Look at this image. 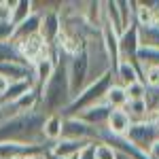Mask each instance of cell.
I'll return each instance as SVG.
<instances>
[{"mask_svg": "<svg viewBox=\"0 0 159 159\" xmlns=\"http://www.w3.org/2000/svg\"><path fill=\"white\" fill-rule=\"evenodd\" d=\"M45 115L40 110L19 112L0 119V142H19L28 147H49L43 138Z\"/></svg>", "mask_w": 159, "mask_h": 159, "instance_id": "obj_1", "label": "cell"}, {"mask_svg": "<svg viewBox=\"0 0 159 159\" xmlns=\"http://www.w3.org/2000/svg\"><path fill=\"white\" fill-rule=\"evenodd\" d=\"M51 57L55 61V72L49 79V83L40 89V102L38 110L47 117V115H61L64 108L70 104L72 93H70V83H68V74H66V61L68 55H64L57 47H53Z\"/></svg>", "mask_w": 159, "mask_h": 159, "instance_id": "obj_2", "label": "cell"}, {"mask_svg": "<svg viewBox=\"0 0 159 159\" xmlns=\"http://www.w3.org/2000/svg\"><path fill=\"white\" fill-rule=\"evenodd\" d=\"M112 83H115L112 72H106L104 76H100V79H96V81H91V83H87V85L70 100V104L64 108L61 117H79L83 110L91 108L93 104L102 102Z\"/></svg>", "mask_w": 159, "mask_h": 159, "instance_id": "obj_3", "label": "cell"}, {"mask_svg": "<svg viewBox=\"0 0 159 159\" xmlns=\"http://www.w3.org/2000/svg\"><path fill=\"white\" fill-rule=\"evenodd\" d=\"M125 138H127L134 147H138L140 151L147 153L148 148L159 140V121H157V117H155V112L151 110L144 121H134L129 125Z\"/></svg>", "mask_w": 159, "mask_h": 159, "instance_id": "obj_4", "label": "cell"}, {"mask_svg": "<svg viewBox=\"0 0 159 159\" xmlns=\"http://www.w3.org/2000/svg\"><path fill=\"white\" fill-rule=\"evenodd\" d=\"M85 51H87V60H89V83L104 76L106 72H110V60L106 55L104 45H102L100 32L85 38Z\"/></svg>", "mask_w": 159, "mask_h": 159, "instance_id": "obj_5", "label": "cell"}, {"mask_svg": "<svg viewBox=\"0 0 159 159\" xmlns=\"http://www.w3.org/2000/svg\"><path fill=\"white\" fill-rule=\"evenodd\" d=\"M66 74H68V83H70V93L72 98L89 83V60H87L85 47L68 57L66 61Z\"/></svg>", "mask_w": 159, "mask_h": 159, "instance_id": "obj_6", "label": "cell"}, {"mask_svg": "<svg viewBox=\"0 0 159 159\" xmlns=\"http://www.w3.org/2000/svg\"><path fill=\"white\" fill-rule=\"evenodd\" d=\"M100 129L87 125L81 117H64L61 125V138H70V140H83V142H98Z\"/></svg>", "mask_w": 159, "mask_h": 159, "instance_id": "obj_7", "label": "cell"}, {"mask_svg": "<svg viewBox=\"0 0 159 159\" xmlns=\"http://www.w3.org/2000/svg\"><path fill=\"white\" fill-rule=\"evenodd\" d=\"M61 30H64V24H61L60 11H47L40 15V30H38V34L43 36V40L49 47H53L57 43Z\"/></svg>", "mask_w": 159, "mask_h": 159, "instance_id": "obj_8", "label": "cell"}, {"mask_svg": "<svg viewBox=\"0 0 159 159\" xmlns=\"http://www.w3.org/2000/svg\"><path fill=\"white\" fill-rule=\"evenodd\" d=\"M138 49H140V30L134 24L119 34V53H121V60L136 64Z\"/></svg>", "mask_w": 159, "mask_h": 159, "instance_id": "obj_9", "label": "cell"}, {"mask_svg": "<svg viewBox=\"0 0 159 159\" xmlns=\"http://www.w3.org/2000/svg\"><path fill=\"white\" fill-rule=\"evenodd\" d=\"M100 38H102V45H104L106 55H108V60H110V72H112L115 66L121 61V53H119V34H117L108 24H104L102 30H100Z\"/></svg>", "mask_w": 159, "mask_h": 159, "instance_id": "obj_10", "label": "cell"}, {"mask_svg": "<svg viewBox=\"0 0 159 159\" xmlns=\"http://www.w3.org/2000/svg\"><path fill=\"white\" fill-rule=\"evenodd\" d=\"M89 144H93V142H83V140H70V138H60L55 144H51L49 151L55 155V157L60 159H70L74 155H79L81 151Z\"/></svg>", "mask_w": 159, "mask_h": 159, "instance_id": "obj_11", "label": "cell"}, {"mask_svg": "<svg viewBox=\"0 0 159 159\" xmlns=\"http://www.w3.org/2000/svg\"><path fill=\"white\" fill-rule=\"evenodd\" d=\"M108 115H110L108 104H104V100H102V102H98V104H93L91 108L83 110L79 117H81L87 125H91V127H96V129H102V127H106Z\"/></svg>", "mask_w": 159, "mask_h": 159, "instance_id": "obj_12", "label": "cell"}, {"mask_svg": "<svg viewBox=\"0 0 159 159\" xmlns=\"http://www.w3.org/2000/svg\"><path fill=\"white\" fill-rule=\"evenodd\" d=\"M55 72V61L53 57H45V60H38L36 64H32V79H34V87L40 93V89L49 83V79Z\"/></svg>", "mask_w": 159, "mask_h": 159, "instance_id": "obj_13", "label": "cell"}, {"mask_svg": "<svg viewBox=\"0 0 159 159\" xmlns=\"http://www.w3.org/2000/svg\"><path fill=\"white\" fill-rule=\"evenodd\" d=\"M112 79H115L117 85L127 87V85H132V83H136V81H140V70H138L136 64L121 60L115 66V70H112Z\"/></svg>", "mask_w": 159, "mask_h": 159, "instance_id": "obj_14", "label": "cell"}, {"mask_svg": "<svg viewBox=\"0 0 159 159\" xmlns=\"http://www.w3.org/2000/svg\"><path fill=\"white\" fill-rule=\"evenodd\" d=\"M0 76H4L9 83L25 81V79H32V66L24 61H7V64H0Z\"/></svg>", "mask_w": 159, "mask_h": 159, "instance_id": "obj_15", "label": "cell"}, {"mask_svg": "<svg viewBox=\"0 0 159 159\" xmlns=\"http://www.w3.org/2000/svg\"><path fill=\"white\" fill-rule=\"evenodd\" d=\"M30 89H34V79H25V81H17V83H9L7 91L0 96V106H11L24 93H28Z\"/></svg>", "mask_w": 159, "mask_h": 159, "instance_id": "obj_16", "label": "cell"}, {"mask_svg": "<svg viewBox=\"0 0 159 159\" xmlns=\"http://www.w3.org/2000/svg\"><path fill=\"white\" fill-rule=\"evenodd\" d=\"M132 119L125 110H110L108 121H106V132H110L112 136H125L129 125H132Z\"/></svg>", "mask_w": 159, "mask_h": 159, "instance_id": "obj_17", "label": "cell"}, {"mask_svg": "<svg viewBox=\"0 0 159 159\" xmlns=\"http://www.w3.org/2000/svg\"><path fill=\"white\" fill-rule=\"evenodd\" d=\"M61 125H64V117L61 115H47L45 117V123H43V138L47 144H55L61 138Z\"/></svg>", "mask_w": 159, "mask_h": 159, "instance_id": "obj_18", "label": "cell"}, {"mask_svg": "<svg viewBox=\"0 0 159 159\" xmlns=\"http://www.w3.org/2000/svg\"><path fill=\"white\" fill-rule=\"evenodd\" d=\"M40 30V15L32 11V15L24 19L19 25H15V34H13V40H21V38H28V36H34L38 34Z\"/></svg>", "mask_w": 159, "mask_h": 159, "instance_id": "obj_19", "label": "cell"}, {"mask_svg": "<svg viewBox=\"0 0 159 159\" xmlns=\"http://www.w3.org/2000/svg\"><path fill=\"white\" fill-rule=\"evenodd\" d=\"M104 104H108L110 110H123V108H125V104H127V93H125V87L112 83V85H110V89L106 91V96H104Z\"/></svg>", "mask_w": 159, "mask_h": 159, "instance_id": "obj_20", "label": "cell"}, {"mask_svg": "<svg viewBox=\"0 0 159 159\" xmlns=\"http://www.w3.org/2000/svg\"><path fill=\"white\" fill-rule=\"evenodd\" d=\"M134 24L144 30V28H151L155 25V17H153V9L148 2H136V9H134Z\"/></svg>", "mask_w": 159, "mask_h": 159, "instance_id": "obj_21", "label": "cell"}, {"mask_svg": "<svg viewBox=\"0 0 159 159\" xmlns=\"http://www.w3.org/2000/svg\"><path fill=\"white\" fill-rule=\"evenodd\" d=\"M123 110L129 115L132 121H144L148 117V112H151V106H148L147 100H129Z\"/></svg>", "mask_w": 159, "mask_h": 159, "instance_id": "obj_22", "label": "cell"}, {"mask_svg": "<svg viewBox=\"0 0 159 159\" xmlns=\"http://www.w3.org/2000/svg\"><path fill=\"white\" fill-rule=\"evenodd\" d=\"M104 24H108L117 34L123 32L121 17H119V9H117V0H108L104 2Z\"/></svg>", "mask_w": 159, "mask_h": 159, "instance_id": "obj_23", "label": "cell"}, {"mask_svg": "<svg viewBox=\"0 0 159 159\" xmlns=\"http://www.w3.org/2000/svg\"><path fill=\"white\" fill-rule=\"evenodd\" d=\"M136 66L138 70L144 66H159V49L155 47H140L136 55Z\"/></svg>", "mask_w": 159, "mask_h": 159, "instance_id": "obj_24", "label": "cell"}, {"mask_svg": "<svg viewBox=\"0 0 159 159\" xmlns=\"http://www.w3.org/2000/svg\"><path fill=\"white\" fill-rule=\"evenodd\" d=\"M32 15V0H15L13 4V15H11V24L19 25L24 19H28Z\"/></svg>", "mask_w": 159, "mask_h": 159, "instance_id": "obj_25", "label": "cell"}, {"mask_svg": "<svg viewBox=\"0 0 159 159\" xmlns=\"http://www.w3.org/2000/svg\"><path fill=\"white\" fill-rule=\"evenodd\" d=\"M119 9V17H121L123 30H127L129 25H134V9H136V0H119L117 2Z\"/></svg>", "mask_w": 159, "mask_h": 159, "instance_id": "obj_26", "label": "cell"}, {"mask_svg": "<svg viewBox=\"0 0 159 159\" xmlns=\"http://www.w3.org/2000/svg\"><path fill=\"white\" fill-rule=\"evenodd\" d=\"M140 81L147 85L148 91L159 89V66H144L140 68Z\"/></svg>", "mask_w": 159, "mask_h": 159, "instance_id": "obj_27", "label": "cell"}, {"mask_svg": "<svg viewBox=\"0 0 159 159\" xmlns=\"http://www.w3.org/2000/svg\"><path fill=\"white\" fill-rule=\"evenodd\" d=\"M7 61H24L21 57H19V51H17V47H15L13 40L0 43V64H7Z\"/></svg>", "mask_w": 159, "mask_h": 159, "instance_id": "obj_28", "label": "cell"}, {"mask_svg": "<svg viewBox=\"0 0 159 159\" xmlns=\"http://www.w3.org/2000/svg\"><path fill=\"white\" fill-rule=\"evenodd\" d=\"M125 93H127V102H129V100H147L148 89L142 81H136V83L125 87Z\"/></svg>", "mask_w": 159, "mask_h": 159, "instance_id": "obj_29", "label": "cell"}, {"mask_svg": "<svg viewBox=\"0 0 159 159\" xmlns=\"http://www.w3.org/2000/svg\"><path fill=\"white\" fill-rule=\"evenodd\" d=\"M93 157L96 159H117V151L104 142H93Z\"/></svg>", "mask_w": 159, "mask_h": 159, "instance_id": "obj_30", "label": "cell"}, {"mask_svg": "<svg viewBox=\"0 0 159 159\" xmlns=\"http://www.w3.org/2000/svg\"><path fill=\"white\" fill-rule=\"evenodd\" d=\"M13 34H15V25L11 21H0V43L13 40Z\"/></svg>", "mask_w": 159, "mask_h": 159, "instance_id": "obj_31", "label": "cell"}, {"mask_svg": "<svg viewBox=\"0 0 159 159\" xmlns=\"http://www.w3.org/2000/svg\"><path fill=\"white\" fill-rule=\"evenodd\" d=\"M15 0H0V21H11Z\"/></svg>", "mask_w": 159, "mask_h": 159, "instance_id": "obj_32", "label": "cell"}, {"mask_svg": "<svg viewBox=\"0 0 159 159\" xmlns=\"http://www.w3.org/2000/svg\"><path fill=\"white\" fill-rule=\"evenodd\" d=\"M79 159H96V157H93V144H89V147L83 148L81 155H79Z\"/></svg>", "mask_w": 159, "mask_h": 159, "instance_id": "obj_33", "label": "cell"}, {"mask_svg": "<svg viewBox=\"0 0 159 159\" xmlns=\"http://www.w3.org/2000/svg\"><path fill=\"white\" fill-rule=\"evenodd\" d=\"M147 155H148V159H159V140L147 151Z\"/></svg>", "mask_w": 159, "mask_h": 159, "instance_id": "obj_34", "label": "cell"}, {"mask_svg": "<svg viewBox=\"0 0 159 159\" xmlns=\"http://www.w3.org/2000/svg\"><path fill=\"white\" fill-rule=\"evenodd\" d=\"M7 87H9V81H7L4 76H0V96H2V93L7 91Z\"/></svg>", "mask_w": 159, "mask_h": 159, "instance_id": "obj_35", "label": "cell"}, {"mask_svg": "<svg viewBox=\"0 0 159 159\" xmlns=\"http://www.w3.org/2000/svg\"><path fill=\"white\" fill-rule=\"evenodd\" d=\"M43 157H45V159H60V157H55V155H53V153L49 151V147L43 151Z\"/></svg>", "mask_w": 159, "mask_h": 159, "instance_id": "obj_36", "label": "cell"}, {"mask_svg": "<svg viewBox=\"0 0 159 159\" xmlns=\"http://www.w3.org/2000/svg\"><path fill=\"white\" fill-rule=\"evenodd\" d=\"M24 159H45V157H43V153H40V155H28V157H24Z\"/></svg>", "mask_w": 159, "mask_h": 159, "instance_id": "obj_37", "label": "cell"}, {"mask_svg": "<svg viewBox=\"0 0 159 159\" xmlns=\"http://www.w3.org/2000/svg\"><path fill=\"white\" fill-rule=\"evenodd\" d=\"M117 159H132V157H127V155H123V153H117Z\"/></svg>", "mask_w": 159, "mask_h": 159, "instance_id": "obj_38", "label": "cell"}, {"mask_svg": "<svg viewBox=\"0 0 159 159\" xmlns=\"http://www.w3.org/2000/svg\"><path fill=\"white\" fill-rule=\"evenodd\" d=\"M79 155H81V153H79ZM79 155H74V157H70V159H79Z\"/></svg>", "mask_w": 159, "mask_h": 159, "instance_id": "obj_39", "label": "cell"}, {"mask_svg": "<svg viewBox=\"0 0 159 159\" xmlns=\"http://www.w3.org/2000/svg\"><path fill=\"white\" fill-rule=\"evenodd\" d=\"M0 119H2V117H0Z\"/></svg>", "mask_w": 159, "mask_h": 159, "instance_id": "obj_40", "label": "cell"}, {"mask_svg": "<svg viewBox=\"0 0 159 159\" xmlns=\"http://www.w3.org/2000/svg\"><path fill=\"white\" fill-rule=\"evenodd\" d=\"M157 106H159V104H157Z\"/></svg>", "mask_w": 159, "mask_h": 159, "instance_id": "obj_41", "label": "cell"}]
</instances>
